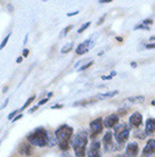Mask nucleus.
Returning <instances> with one entry per match:
<instances>
[{
  "label": "nucleus",
  "mask_w": 155,
  "mask_h": 157,
  "mask_svg": "<svg viewBox=\"0 0 155 157\" xmlns=\"http://www.w3.org/2000/svg\"><path fill=\"white\" fill-rule=\"evenodd\" d=\"M87 142H88V134L86 130L77 131L73 136L70 140V145L73 147L76 157H85L86 149H87Z\"/></svg>",
  "instance_id": "obj_1"
},
{
  "label": "nucleus",
  "mask_w": 155,
  "mask_h": 157,
  "mask_svg": "<svg viewBox=\"0 0 155 157\" xmlns=\"http://www.w3.org/2000/svg\"><path fill=\"white\" fill-rule=\"evenodd\" d=\"M73 134H74V130L73 128L67 124H62L54 132V136L58 140V146L59 148L62 150V151H67L68 150V147H69L70 140L73 138Z\"/></svg>",
  "instance_id": "obj_2"
},
{
  "label": "nucleus",
  "mask_w": 155,
  "mask_h": 157,
  "mask_svg": "<svg viewBox=\"0 0 155 157\" xmlns=\"http://www.w3.org/2000/svg\"><path fill=\"white\" fill-rule=\"evenodd\" d=\"M49 133L47 130L43 128L34 130L31 134H28L27 137V142L31 144L32 146H36V147H45L49 144Z\"/></svg>",
  "instance_id": "obj_3"
},
{
  "label": "nucleus",
  "mask_w": 155,
  "mask_h": 157,
  "mask_svg": "<svg viewBox=\"0 0 155 157\" xmlns=\"http://www.w3.org/2000/svg\"><path fill=\"white\" fill-rule=\"evenodd\" d=\"M130 130H132V126L127 123H121L116 126L113 136L117 141V145L122 147L126 144V141L129 138V134H130Z\"/></svg>",
  "instance_id": "obj_4"
},
{
  "label": "nucleus",
  "mask_w": 155,
  "mask_h": 157,
  "mask_svg": "<svg viewBox=\"0 0 155 157\" xmlns=\"http://www.w3.org/2000/svg\"><path fill=\"white\" fill-rule=\"evenodd\" d=\"M89 128H91V138H93L94 140L97 134L101 133L102 129H103V120L101 117H99L92 121L89 124Z\"/></svg>",
  "instance_id": "obj_5"
},
{
  "label": "nucleus",
  "mask_w": 155,
  "mask_h": 157,
  "mask_svg": "<svg viewBox=\"0 0 155 157\" xmlns=\"http://www.w3.org/2000/svg\"><path fill=\"white\" fill-rule=\"evenodd\" d=\"M87 157H101V142L94 139L87 150Z\"/></svg>",
  "instance_id": "obj_6"
},
{
  "label": "nucleus",
  "mask_w": 155,
  "mask_h": 157,
  "mask_svg": "<svg viewBox=\"0 0 155 157\" xmlns=\"http://www.w3.org/2000/svg\"><path fill=\"white\" fill-rule=\"evenodd\" d=\"M102 145H103L106 151L116 150V145L113 144V133L111 131L105 132V134L103 136V139H102Z\"/></svg>",
  "instance_id": "obj_7"
},
{
  "label": "nucleus",
  "mask_w": 155,
  "mask_h": 157,
  "mask_svg": "<svg viewBox=\"0 0 155 157\" xmlns=\"http://www.w3.org/2000/svg\"><path fill=\"white\" fill-rule=\"evenodd\" d=\"M119 118L120 116L117 114V113H113V114L109 115L103 120V125L108 129H112V128H116L118 124H119Z\"/></svg>",
  "instance_id": "obj_8"
},
{
  "label": "nucleus",
  "mask_w": 155,
  "mask_h": 157,
  "mask_svg": "<svg viewBox=\"0 0 155 157\" xmlns=\"http://www.w3.org/2000/svg\"><path fill=\"white\" fill-rule=\"evenodd\" d=\"M142 123H143V115L140 114L139 112H136V113L130 115L128 124L132 128H136L137 129V128H139L142 125Z\"/></svg>",
  "instance_id": "obj_9"
},
{
  "label": "nucleus",
  "mask_w": 155,
  "mask_h": 157,
  "mask_svg": "<svg viewBox=\"0 0 155 157\" xmlns=\"http://www.w3.org/2000/svg\"><path fill=\"white\" fill-rule=\"evenodd\" d=\"M93 47V42L92 40H85L84 42L79 43L76 48V54L77 55H85L86 52H88L89 49Z\"/></svg>",
  "instance_id": "obj_10"
},
{
  "label": "nucleus",
  "mask_w": 155,
  "mask_h": 157,
  "mask_svg": "<svg viewBox=\"0 0 155 157\" xmlns=\"http://www.w3.org/2000/svg\"><path fill=\"white\" fill-rule=\"evenodd\" d=\"M143 157H151L155 155V139H150L143 149Z\"/></svg>",
  "instance_id": "obj_11"
},
{
  "label": "nucleus",
  "mask_w": 155,
  "mask_h": 157,
  "mask_svg": "<svg viewBox=\"0 0 155 157\" xmlns=\"http://www.w3.org/2000/svg\"><path fill=\"white\" fill-rule=\"evenodd\" d=\"M138 151H139V146H138V144L136 141L129 142L127 147H126V154L129 157H137Z\"/></svg>",
  "instance_id": "obj_12"
},
{
  "label": "nucleus",
  "mask_w": 155,
  "mask_h": 157,
  "mask_svg": "<svg viewBox=\"0 0 155 157\" xmlns=\"http://www.w3.org/2000/svg\"><path fill=\"white\" fill-rule=\"evenodd\" d=\"M20 153L24 156H30L32 155V147H31V144H28V142H24L22 144L20 147Z\"/></svg>",
  "instance_id": "obj_13"
},
{
  "label": "nucleus",
  "mask_w": 155,
  "mask_h": 157,
  "mask_svg": "<svg viewBox=\"0 0 155 157\" xmlns=\"http://www.w3.org/2000/svg\"><path fill=\"white\" fill-rule=\"evenodd\" d=\"M145 131L147 133H155V118H148L146 121Z\"/></svg>",
  "instance_id": "obj_14"
},
{
  "label": "nucleus",
  "mask_w": 155,
  "mask_h": 157,
  "mask_svg": "<svg viewBox=\"0 0 155 157\" xmlns=\"http://www.w3.org/2000/svg\"><path fill=\"white\" fill-rule=\"evenodd\" d=\"M116 94H118V91L117 90L110 91V92H106V94H99V96H96V99L97 100H103V99H106V98H112Z\"/></svg>",
  "instance_id": "obj_15"
},
{
  "label": "nucleus",
  "mask_w": 155,
  "mask_h": 157,
  "mask_svg": "<svg viewBox=\"0 0 155 157\" xmlns=\"http://www.w3.org/2000/svg\"><path fill=\"white\" fill-rule=\"evenodd\" d=\"M147 132L146 131H143V130H137V131H135L134 132V136L137 138H139V139H144V138H146V136H147Z\"/></svg>",
  "instance_id": "obj_16"
},
{
  "label": "nucleus",
  "mask_w": 155,
  "mask_h": 157,
  "mask_svg": "<svg viewBox=\"0 0 155 157\" xmlns=\"http://www.w3.org/2000/svg\"><path fill=\"white\" fill-rule=\"evenodd\" d=\"M73 48H74V43H73V42H69L68 44H67V46H65V47L62 48V49H61V52H62V54H65V52H69V51L71 50Z\"/></svg>",
  "instance_id": "obj_17"
},
{
  "label": "nucleus",
  "mask_w": 155,
  "mask_h": 157,
  "mask_svg": "<svg viewBox=\"0 0 155 157\" xmlns=\"http://www.w3.org/2000/svg\"><path fill=\"white\" fill-rule=\"evenodd\" d=\"M145 100V98H144L143 96H137V97H132V98L128 99L129 102H138V101H144Z\"/></svg>",
  "instance_id": "obj_18"
},
{
  "label": "nucleus",
  "mask_w": 155,
  "mask_h": 157,
  "mask_svg": "<svg viewBox=\"0 0 155 157\" xmlns=\"http://www.w3.org/2000/svg\"><path fill=\"white\" fill-rule=\"evenodd\" d=\"M71 28H73L71 25H68L66 29H63V30H62V32H61V34H60V38H63V36H66L67 34H68V32L71 30Z\"/></svg>",
  "instance_id": "obj_19"
},
{
  "label": "nucleus",
  "mask_w": 155,
  "mask_h": 157,
  "mask_svg": "<svg viewBox=\"0 0 155 157\" xmlns=\"http://www.w3.org/2000/svg\"><path fill=\"white\" fill-rule=\"evenodd\" d=\"M34 99H35V96H32L31 98H28V99H27V101L25 102V105H24V106L22 107V110H24V109H25V108H26L27 106H30V105H31V102L33 101V100H34Z\"/></svg>",
  "instance_id": "obj_20"
},
{
  "label": "nucleus",
  "mask_w": 155,
  "mask_h": 157,
  "mask_svg": "<svg viewBox=\"0 0 155 157\" xmlns=\"http://www.w3.org/2000/svg\"><path fill=\"white\" fill-rule=\"evenodd\" d=\"M89 25H91V22H86L84 25H81V28H79V30H78V33H83V31H85V30L88 28Z\"/></svg>",
  "instance_id": "obj_21"
},
{
  "label": "nucleus",
  "mask_w": 155,
  "mask_h": 157,
  "mask_svg": "<svg viewBox=\"0 0 155 157\" xmlns=\"http://www.w3.org/2000/svg\"><path fill=\"white\" fill-rule=\"evenodd\" d=\"M9 38H10V34H8V36H6V38H5V39H4V41H2V43L0 44V50H1L2 48H5V46L7 44V42H8V40H9Z\"/></svg>",
  "instance_id": "obj_22"
},
{
  "label": "nucleus",
  "mask_w": 155,
  "mask_h": 157,
  "mask_svg": "<svg viewBox=\"0 0 155 157\" xmlns=\"http://www.w3.org/2000/svg\"><path fill=\"white\" fill-rule=\"evenodd\" d=\"M93 60H92V62H88V63L86 64V65H84V66H81V68H79V70H78V71H84V70H86V68H88L89 66H92V65H93Z\"/></svg>",
  "instance_id": "obj_23"
},
{
  "label": "nucleus",
  "mask_w": 155,
  "mask_h": 157,
  "mask_svg": "<svg viewBox=\"0 0 155 157\" xmlns=\"http://www.w3.org/2000/svg\"><path fill=\"white\" fill-rule=\"evenodd\" d=\"M139 29H143V30H148V26L146 25H144V24H139V25H136L135 26V30H139Z\"/></svg>",
  "instance_id": "obj_24"
},
{
  "label": "nucleus",
  "mask_w": 155,
  "mask_h": 157,
  "mask_svg": "<svg viewBox=\"0 0 155 157\" xmlns=\"http://www.w3.org/2000/svg\"><path fill=\"white\" fill-rule=\"evenodd\" d=\"M17 113H18V110H14L13 113H10V114L8 115V120H12V121H13V120H14V116H15Z\"/></svg>",
  "instance_id": "obj_25"
},
{
  "label": "nucleus",
  "mask_w": 155,
  "mask_h": 157,
  "mask_svg": "<svg viewBox=\"0 0 155 157\" xmlns=\"http://www.w3.org/2000/svg\"><path fill=\"white\" fill-rule=\"evenodd\" d=\"M60 157H73L71 155H70L68 151H62V154H61V156Z\"/></svg>",
  "instance_id": "obj_26"
},
{
  "label": "nucleus",
  "mask_w": 155,
  "mask_h": 157,
  "mask_svg": "<svg viewBox=\"0 0 155 157\" xmlns=\"http://www.w3.org/2000/svg\"><path fill=\"white\" fill-rule=\"evenodd\" d=\"M153 23V21L152 20H145V21H143V24L144 25H146V26H147V25H150V24H152Z\"/></svg>",
  "instance_id": "obj_27"
},
{
  "label": "nucleus",
  "mask_w": 155,
  "mask_h": 157,
  "mask_svg": "<svg viewBox=\"0 0 155 157\" xmlns=\"http://www.w3.org/2000/svg\"><path fill=\"white\" fill-rule=\"evenodd\" d=\"M146 49H155V43H150V44H146Z\"/></svg>",
  "instance_id": "obj_28"
},
{
  "label": "nucleus",
  "mask_w": 155,
  "mask_h": 157,
  "mask_svg": "<svg viewBox=\"0 0 155 157\" xmlns=\"http://www.w3.org/2000/svg\"><path fill=\"white\" fill-rule=\"evenodd\" d=\"M48 100H49V98H44V99H42V100H41V101L39 102V106H41V105H44V104H45V102H48Z\"/></svg>",
  "instance_id": "obj_29"
},
{
  "label": "nucleus",
  "mask_w": 155,
  "mask_h": 157,
  "mask_svg": "<svg viewBox=\"0 0 155 157\" xmlns=\"http://www.w3.org/2000/svg\"><path fill=\"white\" fill-rule=\"evenodd\" d=\"M23 117V114H20V115H17L16 117H14V120H13V122H16V121H18L20 118H22Z\"/></svg>",
  "instance_id": "obj_30"
},
{
  "label": "nucleus",
  "mask_w": 155,
  "mask_h": 157,
  "mask_svg": "<svg viewBox=\"0 0 155 157\" xmlns=\"http://www.w3.org/2000/svg\"><path fill=\"white\" fill-rule=\"evenodd\" d=\"M113 157H129V156L126 153H124V154H118V155H116V156Z\"/></svg>",
  "instance_id": "obj_31"
},
{
  "label": "nucleus",
  "mask_w": 155,
  "mask_h": 157,
  "mask_svg": "<svg viewBox=\"0 0 155 157\" xmlns=\"http://www.w3.org/2000/svg\"><path fill=\"white\" fill-rule=\"evenodd\" d=\"M39 108V105H36V106H34L33 108H31V110H30V113H33V112H35V110Z\"/></svg>",
  "instance_id": "obj_32"
},
{
  "label": "nucleus",
  "mask_w": 155,
  "mask_h": 157,
  "mask_svg": "<svg viewBox=\"0 0 155 157\" xmlns=\"http://www.w3.org/2000/svg\"><path fill=\"white\" fill-rule=\"evenodd\" d=\"M77 14H78V12H74V13H68V14H67V16H68V17H70V16L77 15Z\"/></svg>",
  "instance_id": "obj_33"
},
{
  "label": "nucleus",
  "mask_w": 155,
  "mask_h": 157,
  "mask_svg": "<svg viewBox=\"0 0 155 157\" xmlns=\"http://www.w3.org/2000/svg\"><path fill=\"white\" fill-rule=\"evenodd\" d=\"M99 2H100V4H109V2H110V0H100Z\"/></svg>",
  "instance_id": "obj_34"
},
{
  "label": "nucleus",
  "mask_w": 155,
  "mask_h": 157,
  "mask_svg": "<svg viewBox=\"0 0 155 157\" xmlns=\"http://www.w3.org/2000/svg\"><path fill=\"white\" fill-rule=\"evenodd\" d=\"M27 55H28V49H24V51H23V56H24V57H26Z\"/></svg>",
  "instance_id": "obj_35"
},
{
  "label": "nucleus",
  "mask_w": 155,
  "mask_h": 157,
  "mask_svg": "<svg viewBox=\"0 0 155 157\" xmlns=\"http://www.w3.org/2000/svg\"><path fill=\"white\" fill-rule=\"evenodd\" d=\"M116 75H117V72H116V71H113V72H111V74L109 75V76H110V78H112L113 76H116Z\"/></svg>",
  "instance_id": "obj_36"
},
{
  "label": "nucleus",
  "mask_w": 155,
  "mask_h": 157,
  "mask_svg": "<svg viewBox=\"0 0 155 157\" xmlns=\"http://www.w3.org/2000/svg\"><path fill=\"white\" fill-rule=\"evenodd\" d=\"M8 101H9V98H7L6 100H5V104H4V106L1 107V108H5V107L7 106V104H8Z\"/></svg>",
  "instance_id": "obj_37"
},
{
  "label": "nucleus",
  "mask_w": 155,
  "mask_h": 157,
  "mask_svg": "<svg viewBox=\"0 0 155 157\" xmlns=\"http://www.w3.org/2000/svg\"><path fill=\"white\" fill-rule=\"evenodd\" d=\"M61 107H62V105H54V106H52L51 108L54 109V108H61Z\"/></svg>",
  "instance_id": "obj_38"
},
{
  "label": "nucleus",
  "mask_w": 155,
  "mask_h": 157,
  "mask_svg": "<svg viewBox=\"0 0 155 157\" xmlns=\"http://www.w3.org/2000/svg\"><path fill=\"white\" fill-rule=\"evenodd\" d=\"M103 21H104V16H103V17H102V18H100V21H99V22H97V25H100V24H102V23H103Z\"/></svg>",
  "instance_id": "obj_39"
},
{
  "label": "nucleus",
  "mask_w": 155,
  "mask_h": 157,
  "mask_svg": "<svg viewBox=\"0 0 155 157\" xmlns=\"http://www.w3.org/2000/svg\"><path fill=\"white\" fill-rule=\"evenodd\" d=\"M116 39L118 40V41H119V42H122V41H124V39H122V38H121V36H117Z\"/></svg>",
  "instance_id": "obj_40"
},
{
  "label": "nucleus",
  "mask_w": 155,
  "mask_h": 157,
  "mask_svg": "<svg viewBox=\"0 0 155 157\" xmlns=\"http://www.w3.org/2000/svg\"><path fill=\"white\" fill-rule=\"evenodd\" d=\"M22 60H23V57H18L16 62H17V63H22Z\"/></svg>",
  "instance_id": "obj_41"
},
{
  "label": "nucleus",
  "mask_w": 155,
  "mask_h": 157,
  "mask_svg": "<svg viewBox=\"0 0 155 157\" xmlns=\"http://www.w3.org/2000/svg\"><path fill=\"white\" fill-rule=\"evenodd\" d=\"M132 67H136V66H137V64H136L135 62H132Z\"/></svg>",
  "instance_id": "obj_42"
},
{
  "label": "nucleus",
  "mask_w": 155,
  "mask_h": 157,
  "mask_svg": "<svg viewBox=\"0 0 155 157\" xmlns=\"http://www.w3.org/2000/svg\"><path fill=\"white\" fill-rule=\"evenodd\" d=\"M150 40H151V41H155V36H151Z\"/></svg>",
  "instance_id": "obj_43"
}]
</instances>
